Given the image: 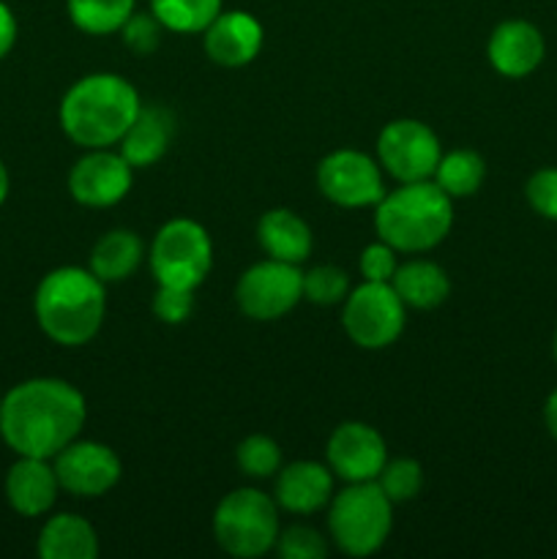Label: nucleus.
I'll list each match as a JSON object with an SVG mask.
<instances>
[{
  "label": "nucleus",
  "instance_id": "f257e3e1",
  "mask_svg": "<svg viewBox=\"0 0 557 559\" xmlns=\"http://www.w3.org/2000/svg\"><path fill=\"white\" fill-rule=\"evenodd\" d=\"M85 420L82 391L58 377H33L3 396L0 437L16 456L52 459L82 435Z\"/></svg>",
  "mask_w": 557,
  "mask_h": 559
},
{
  "label": "nucleus",
  "instance_id": "f03ea898",
  "mask_svg": "<svg viewBox=\"0 0 557 559\" xmlns=\"http://www.w3.org/2000/svg\"><path fill=\"white\" fill-rule=\"evenodd\" d=\"M142 109L140 93L126 76L112 71L85 74L60 98V129L74 145L115 147Z\"/></svg>",
  "mask_w": 557,
  "mask_h": 559
},
{
  "label": "nucleus",
  "instance_id": "7ed1b4c3",
  "mask_svg": "<svg viewBox=\"0 0 557 559\" xmlns=\"http://www.w3.org/2000/svg\"><path fill=\"white\" fill-rule=\"evenodd\" d=\"M107 284L91 267L63 265L49 271L33 295V311L44 336L60 347L93 342L107 314Z\"/></svg>",
  "mask_w": 557,
  "mask_h": 559
},
{
  "label": "nucleus",
  "instance_id": "20e7f679",
  "mask_svg": "<svg viewBox=\"0 0 557 559\" xmlns=\"http://www.w3.org/2000/svg\"><path fill=\"white\" fill-rule=\"evenodd\" d=\"M453 227V200L435 183H399L375 205L377 238L402 254H424L440 246Z\"/></svg>",
  "mask_w": 557,
  "mask_h": 559
},
{
  "label": "nucleus",
  "instance_id": "39448f33",
  "mask_svg": "<svg viewBox=\"0 0 557 559\" xmlns=\"http://www.w3.org/2000/svg\"><path fill=\"white\" fill-rule=\"evenodd\" d=\"M393 527V502L375 480L347 484L328 502V535L349 557H371L386 546Z\"/></svg>",
  "mask_w": 557,
  "mask_h": 559
},
{
  "label": "nucleus",
  "instance_id": "423d86ee",
  "mask_svg": "<svg viewBox=\"0 0 557 559\" xmlns=\"http://www.w3.org/2000/svg\"><path fill=\"white\" fill-rule=\"evenodd\" d=\"M278 506L260 489H235L213 511V538L229 557L257 559L276 549Z\"/></svg>",
  "mask_w": 557,
  "mask_h": 559
},
{
  "label": "nucleus",
  "instance_id": "0eeeda50",
  "mask_svg": "<svg viewBox=\"0 0 557 559\" xmlns=\"http://www.w3.org/2000/svg\"><path fill=\"white\" fill-rule=\"evenodd\" d=\"M147 262L156 284L197 289L213 267V240L194 218H169L158 227Z\"/></svg>",
  "mask_w": 557,
  "mask_h": 559
},
{
  "label": "nucleus",
  "instance_id": "6e6552de",
  "mask_svg": "<svg viewBox=\"0 0 557 559\" xmlns=\"http://www.w3.org/2000/svg\"><path fill=\"white\" fill-rule=\"evenodd\" d=\"M407 322V306L386 282H364L349 289L342 304V328L360 349H386L399 342Z\"/></svg>",
  "mask_w": 557,
  "mask_h": 559
},
{
  "label": "nucleus",
  "instance_id": "1a4fd4ad",
  "mask_svg": "<svg viewBox=\"0 0 557 559\" xmlns=\"http://www.w3.org/2000/svg\"><path fill=\"white\" fill-rule=\"evenodd\" d=\"M440 136L424 120L399 118L382 126L377 136V162L382 173L399 183H418L435 178L440 164Z\"/></svg>",
  "mask_w": 557,
  "mask_h": 559
},
{
  "label": "nucleus",
  "instance_id": "9d476101",
  "mask_svg": "<svg viewBox=\"0 0 557 559\" xmlns=\"http://www.w3.org/2000/svg\"><path fill=\"white\" fill-rule=\"evenodd\" d=\"M317 189L339 207H375L386 197V173L380 162L355 147H339L317 164Z\"/></svg>",
  "mask_w": 557,
  "mask_h": 559
},
{
  "label": "nucleus",
  "instance_id": "9b49d317",
  "mask_svg": "<svg viewBox=\"0 0 557 559\" xmlns=\"http://www.w3.org/2000/svg\"><path fill=\"white\" fill-rule=\"evenodd\" d=\"M304 300V273L300 265L278 260L254 262L240 273L235 284V304L249 320L271 322L289 314Z\"/></svg>",
  "mask_w": 557,
  "mask_h": 559
},
{
  "label": "nucleus",
  "instance_id": "f8f14e48",
  "mask_svg": "<svg viewBox=\"0 0 557 559\" xmlns=\"http://www.w3.org/2000/svg\"><path fill=\"white\" fill-rule=\"evenodd\" d=\"M52 467L60 491L82 497V500L109 495L123 475V464L112 448L96 440H80V437L69 442L58 456H52Z\"/></svg>",
  "mask_w": 557,
  "mask_h": 559
},
{
  "label": "nucleus",
  "instance_id": "ddd939ff",
  "mask_svg": "<svg viewBox=\"0 0 557 559\" xmlns=\"http://www.w3.org/2000/svg\"><path fill=\"white\" fill-rule=\"evenodd\" d=\"M134 183V167L112 147H93L76 158L69 173V194L85 207H112Z\"/></svg>",
  "mask_w": 557,
  "mask_h": 559
},
{
  "label": "nucleus",
  "instance_id": "4468645a",
  "mask_svg": "<svg viewBox=\"0 0 557 559\" xmlns=\"http://www.w3.org/2000/svg\"><path fill=\"white\" fill-rule=\"evenodd\" d=\"M328 467L333 478L344 484H366L377 480L388 462V445L380 431L360 420H347L333 429L325 448Z\"/></svg>",
  "mask_w": 557,
  "mask_h": 559
},
{
  "label": "nucleus",
  "instance_id": "2eb2a0df",
  "mask_svg": "<svg viewBox=\"0 0 557 559\" xmlns=\"http://www.w3.org/2000/svg\"><path fill=\"white\" fill-rule=\"evenodd\" d=\"M265 31L249 11H222L202 31V49L222 69H244L262 52Z\"/></svg>",
  "mask_w": 557,
  "mask_h": 559
},
{
  "label": "nucleus",
  "instance_id": "dca6fc26",
  "mask_svg": "<svg viewBox=\"0 0 557 559\" xmlns=\"http://www.w3.org/2000/svg\"><path fill=\"white\" fill-rule=\"evenodd\" d=\"M546 41L538 27L528 20H506L491 31L486 58L500 76L522 80L544 63Z\"/></svg>",
  "mask_w": 557,
  "mask_h": 559
},
{
  "label": "nucleus",
  "instance_id": "f3484780",
  "mask_svg": "<svg viewBox=\"0 0 557 559\" xmlns=\"http://www.w3.org/2000/svg\"><path fill=\"white\" fill-rule=\"evenodd\" d=\"M5 500L20 516L36 519L55 508L60 495L58 475H55L52 459L16 456L5 473Z\"/></svg>",
  "mask_w": 557,
  "mask_h": 559
},
{
  "label": "nucleus",
  "instance_id": "a211bd4d",
  "mask_svg": "<svg viewBox=\"0 0 557 559\" xmlns=\"http://www.w3.org/2000/svg\"><path fill=\"white\" fill-rule=\"evenodd\" d=\"M333 497V473L328 464L320 462H293L276 473L273 500L282 511L295 516H311V513L328 508Z\"/></svg>",
  "mask_w": 557,
  "mask_h": 559
},
{
  "label": "nucleus",
  "instance_id": "6ab92c4d",
  "mask_svg": "<svg viewBox=\"0 0 557 559\" xmlns=\"http://www.w3.org/2000/svg\"><path fill=\"white\" fill-rule=\"evenodd\" d=\"M173 134H175L173 112H169L167 107H158V104H151V107L142 104L134 123L129 126L123 140L118 142V151L123 153V158L134 169L153 167V164H158L164 156H167Z\"/></svg>",
  "mask_w": 557,
  "mask_h": 559
},
{
  "label": "nucleus",
  "instance_id": "aec40b11",
  "mask_svg": "<svg viewBox=\"0 0 557 559\" xmlns=\"http://www.w3.org/2000/svg\"><path fill=\"white\" fill-rule=\"evenodd\" d=\"M257 243L271 260L300 265L311 257L315 235L298 213H293L289 207H271L257 222Z\"/></svg>",
  "mask_w": 557,
  "mask_h": 559
},
{
  "label": "nucleus",
  "instance_id": "412c9836",
  "mask_svg": "<svg viewBox=\"0 0 557 559\" xmlns=\"http://www.w3.org/2000/svg\"><path fill=\"white\" fill-rule=\"evenodd\" d=\"M36 549L42 559H96L98 535L87 519L55 513L44 522Z\"/></svg>",
  "mask_w": 557,
  "mask_h": 559
},
{
  "label": "nucleus",
  "instance_id": "4be33fe9",
  "mask_svg": "<svg viewBox=\"0 0 557 559\" xmlns=\"http://www.w3.org/2000/svg\"><path fill=\"white\" fill-rule=\"evenodd\" d=\"M391 287L396 289L407 309L429 311L446 304V298L451 295V278H448L446 267L437 265V262L410 260L396 267Z\"/></svg>",
  "mask_w": 557,
  "mask_h": 559
},
{
  "label": "nucleus",
  "instance_id": "5701e85b",
  "mask_svg": "<svg viewBox=\"0 0 557 559\" xmlns=\"http://www.w3.org/2000/svg\"><path fill=\"white\" fill-rule=\"evenodd\" d=\"M145 260V243L134 229H109L107 235L96 240L91 251V271L102 278L104 284L126 282L140 271Z\"/></svg>",
  "mask_w": 557,
  "mask_h": 559
},
{
  "label": "nucleus",
  "instance_id": "b1692460",
  "mask_svg": "<svg viewBox=\"0 0 557 559\" xmlns=\"http://www.w3.org/2000/svg\"><path fill=\"white\" fill-rule=\"evenodd\" d=\"M486 178V162L481 153L470 151V147H457L451 153H442L440 164L435 169V183L446 191L451 200H464L473 197L475 191L484 186Z\"/></svg>",
  "mask_w": 557,
  "mask_h": 559
},
{
  "label": "nucleus",
  "instance_id": "393cba45",
  "mask_svg": "<svg viewBox=\"0 0 557 559\" xmlns=\"http://www.w3.org/2000/svg\"><path fill=\"white\" fill-rule=\"evenodd\" d=\"M69 20L87 36H109L137 11V0H66Z\"/></svg>",
  "mask_w": 557,
  "mask_h": 559
},
{
  "label": "nucleus",
  "instance_id": "a878e982",
  "mask_svg": "<svg viewBox=\"0 0 557 559\" xmlns=\"http://www.w3.org/2000/svg\"><path fill=\"white\" fill-rule=\"evenodd\" d=\"M151 11L164 31L202 33L224 11L222 0H151Z\"/></svg>",
  "mask_w": 557,
  "mask_h": 559
},
{
  "label": "nucleus",
  "instance_id": "bb28decb",
  "mask_svg": "<svg viewBox=\"0 0 557 559\" xmlns=\"http://www.w3.org/2000/svg\"><path fill=\"white\" fill-rule=\"evenodd\" d=\"M375 484L380 486L382 495H386L393 506H402V502L415 500V497L420 495V489H424V467H420L415 459L407 456L388 459Z\"/></svg>",
  "mask_w": 557,
  "mask_h": 559
},
{
  "label": "nucleus",
  "instance_id": "cd10ccee",
  "mask_svg": "<svg viewBox=\"0 0 557 559\" xmlns=\"http://www.w3.org/2000/svg\"><path fill=\"white\" fill-rule=\"evenodd\" d=\"M235 462L246 478H273L282 469V448L268 435H249L235 448Z\"/></svg>",
  "mask_w": 557,
  "mask_h": 559
},
{
  "label": "nucleus",
  "instance_id": "c85d7f7f",
  "mask_svg": "<svg viewBox=\"0 0 557 559\" xmlns=\"http://www.w3.org/2000/svg\"><path fill=\"white\" fill-rule=\"evenodd\" d=\"M349 295V276L336 265H317L304 273V300L315 306L344 304Z\"/></svg>",
  "mask_w": 557,
  "mask_h": 559
},
{
  "label": "nucleus",
  "instance_id": "c756f323",
  "mask_svg": "<svg viewBox=\"0 0 557 559\" xmlns=\"http://www.w3.org/2000/svg\"><path fill=\"white\" fill-rule=\"evenodd\" d=\"M120 38H123L126 49L134 55H153L158 49V44H162V33H164V25L162 22L153 16V11H134V14L129 16V20L123 22V27H120Z\"/></svg>",
  "mask_w": 557,
  "mask_h": 559
},
{
  "label": "nucleus",
  "instance_id": "7c9ffc66",
  "mask_svg": "<svg viewBox=\"0 0 557 559\" xmlns=\"http://www.w3.org/2000/svg\"><path fill=\"white\" fill-rule=\"evenodd\" d=\"M276 551L282 559H322L328 555V544L315 527L293 524V527L278 533Z\"/></svg>",
  "mask_w": 557,
  "mask_h": 559
},
{
  "label": "nucleus",
  "instance_id": "2f4dec72",
  "mask_svg": "<svg viewBox=\"0 0 557 559\" xmlns=\"http://www.w3.org/2000/svg\"><path fill=\"white\" fill-rule=\"evenodd\" d=\"M524 197L538 216L557 222V167H541L524 183Z\"/></svg>",
  "mask_w": 557,
  "mask_h": 559
},
{
  "label": "nucleus",
  "instance_id": "473e14b6",
  "mask_svg": "<svg viewBox=\"0 0 557 559\" xmlns=\"http://www.w3.org/2000/svg\"><path fill=\"white\" fill-rule=\"evenodd\" d=\"M191 311H194V289L158 284L156 295H153V314L158 317V322H164V325H183Z\"/></svg>",
  "mask_w": 557,
  "mask_h": 559
},
{
  "label": "nucleus",
  "instance_id": "72a5a7b5",
  "mask_svg": "<svg viewBox=\"0 0 557 559\" xmlns=\"http://www.w3.org/2000/svg\"><path fill=\"white\" fill-rule=\"evenodd\" d=\"M399 251L391 249L386 240L377 238L375 243L366 246L358 257V271L364 276V282H386L391 284L393 273H396L399 260H396Z\"/></svg>",
  "mask_w": 557,
  "mask_h": 559
},
{
  "label": "nucleus",
  "instance_id": "f704fd0d",
  "mask_svg": "<svg viewBox=\"0 0 557 559\" xmlns=\"http://www.w3.org/2000/svg\"><path fill=\"white\" fill-rule=\"evenodd\" d=\"M16 44V16L9 5L0 0V60L14 49Z\"/></svg>",
  "mask_w": 557,
  "mask_h": 559
},
{
  "label": "nucleus",
  "instance_id": "c9c22d12",
  "mask_svg": "<svg viewBox=\"0 0 557 559\" xmlns=\"http://www.w3.org/2000/svg\"><path fill=\"white\" fill-rule=\"evenodd\" d=\"M544 424H546V429H549V435L557 440V388L549 393V396H546Z\"/></svg>",
  "mask_w": 557,
  "mask_h": 559
},
{
  "label": "nucleus",
  "instance_id": "e433bc0d",
  "mask_svg": "<svg viewBox=\"0 0 557 559\" xmlns=\"http://www.w3.org/2000/svg\"><path fill=\"white\" fill-rule=\"evenodd\" d=\"M9 189H11V178H9V169H5L3 158H0V205L9 200Z\"/></svg>",
  "mask_w": 557,
  "mask_h": 559
},
{
  "label": "nucleus",
  "instance_id": "4c0bfd02",
  "mask_svg": "<svg viewBox=\"0 0 557 559\" xmlns=\"http://www.w3.org/2000/svg\"><path fill=\"white\" fill-rule=\"evenodd\" d=\"M552 355H555L557 360V328H555V336H552Z\"/></svg>",
  "mask_w": 557,
  "mask_h": 559
},
{
  "label": "nucleus",
  "instance_id": "58836bf2",
  "mask_svg": "<svg viewBox=\"0 0 557 559\" xmlns=\"http://www.w3.org/2000/svg\"><path fill=\"white\" fill-rule=\"evenodd\" d=\"M0 407H3V396H0Z\"/></svg>",
  "mask_w": 557,
  "mask_h": 559
}]
</instances>
